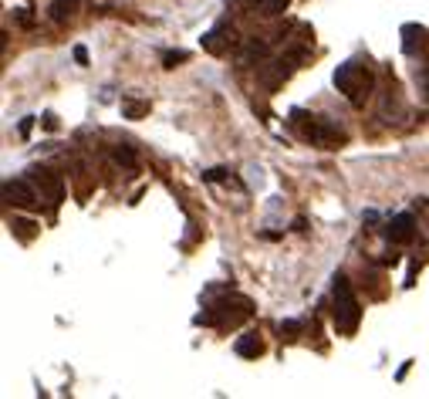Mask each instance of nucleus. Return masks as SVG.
Segmentation results:
<instances>
[{
    "instance_id": "obj_1",
    "label": "nucleus",
    "mask_w": 429,
    "mask_h": 399,
    "mask_svg": "<svg viewBox=\"0 0 429 399\" xmlns=\"http://www.w3.org/2000/svg\"><path fill=\"white\" fill-rule=\"evenodd\" d=\"M291 129L305 142L318 146V149H335V146H342V142L348 139L345 129H338L331 119H325V115H308V112H301V108L291 112Z\"/></svg>"
},
{
    "instance_id": "obj_2",
    "label": "nucleus",
    "mask_w": 429,
    "mask_h": 399,
    "mask_svg": "<svg viewBox=\"0 0 429 399\" xmlns=\"http://www.w3.org/2000/svg\"><path fill=\"white\" fill-rule=\"evenodd\" d=\"M335 88H338L352 105L361 108V105L369 102L372 88H376V78H372V71L365 68L361 61H345V65H338V71H335Z\"/></svg>"
},
{
    "instance_id": "obj_3",
    "label": "nucleus",
    "mask_w": 429,
    "mask_h": 399,
    "mask_svg": "<svg viewBox=\"0 0 429 399\" xmlns=\"http://www.w3.org/2000/svg\"><path fill=\"white\" fill-rule=\"evenodd\" d=\"M331 295H335V329H338V335H355L361 322V305L355 298V291H352V281L345 274H338Z\"/></svg>"
},
{
    "instance_id": "obj_4",
    "label": "nucleus",
    "mask_w": 429,
    "mask_h": 399,
    "mask_svg": "<svg viewBox=\"0 0 429 399\" xmlns=\"http://www.w3.org/2000/svg\"><path fill=\"white\" fill-rule=\"evenodd\" d=\"M254 315V305L247 298L233 295V298H220L217 305H210V312L196 315V325H217V329H226V325H241Z\"/></svg>"
},
{
    "instance_id": "obj_5",
    "label": "nucleus",
    "mask_w": 429,
    "mask_h": 399,
    "mask_svg": "<svg viewBox=\"0 0 429 399\" xmlns=\"http://www.w3.org/2000/svg\"><path fill=\"white\" fill-rule=\"evenodd\" d=\"M4 200L14 203V207H34L37 190L27 183V179H7V183H4Z\"/></svg>"
},
{
    "instance_id": "obj_6",
    "label": "nucleus",
    "mask_w": 429,
    "mask_h": 399,
    "mask_svg": "<svg viewBox=\"0 0 429 399\" xmlns=\"http://www.w3.org/2000/svg\"><path fill=\"white\" fill-rule=\"evenodd\" d=\"M237 44V34H233V27L226 24V20H220L213 31H206L203 34V48L210 54H224L226 48H233Z\"/></svg>"
},
{
    "instance_id": "obj_7",
    "label": "nucleus",
    "mask_w": 429,
    "mask_h": 399,
    "mask_svg": "<svg viewBox=\"0 0 429 399\" xmlns=\"http://www.w3.org/2000/svg\"><path fill=\"white\" fill-rule=\"evenodd\" d=\"M31 179L41 186V193L51 200L54 207L65 200V179H61L58 173H51V170H31Z\"/></svg>"
},
{
    "instance_id": "obj_8",
    "label": "nucleus",
    "mask_w": 429,
    "mask_h": 399,
    "mask_svg": "<svg viewBox=\"0 0 429 399\" xmlns=\"http://www.w3.org/2000/svg\"><path fill=\"white\" fill-rule=\"evenodd\" d=\"M385 237L392 243H409L416 237V220H412V213H399L392 217L389 224H385Z\"/></svg>"
},
{
    "instance_id": "obj_9",
    "label": "nucleus",
    "mask_w": 429,
    "mask_h": 399,
    "mask_svg": "<svg viewBox=\"0 0 429 399\" xmlns=\"http://www.w3.org/2000/svg\"><path fill=\"white\" fill-rule=\"evenodd\" d=\"M402 51L406 54L429 51V31L426 27H419V24H406V27H402Z\"/></svg>"
},
{
    "instance_id": "obj_10",
    "label": "nucleus",
    "mask_w": 429,
    "mask_h": 399,
    "mask_svg": "<svg viewBox=\"0 0 429 399\" xmlns=\"http://www.w3.org/2000/svg\"><path fill=\"white\" fill-rule=\"evenodd\" d=\"M233 348H237V355H241V359H257L260 352H264V342H260L257 331H243Z\"/></svg>"
},
{
    "instance_id": "obj_11",
    "label": "nucleus",
    "mask_w": 429,
    "mask_h": 399,
    "mask_svg": "<svg viewBox=\"0 0 429 399\" xmlns=\"http://www.w3.org/2000/svg\"><path fill=\"white\" fill-rule=\"evenodd\" d=\"M78 7H82V0H54L51 7H48V14H51L54 24H68L78 14Z\"/></svg>"
},
{
    "instance_id": "obj_12",
    "label": "nucleus",
    "mask_w": 429,
    "mask_h": 399,
    "mask_svg": "<svg viewBox=\"0 0 429 399\" xmlns=\"http://www.w3.org/2000/svg\"><path fill=\"white\" fill-rule=\"evenodd\" d=\"M288 4H291V0H250V11H257L264 18H274V14H281Z\"/></svg>"
},
{
    "instance_id": "obj_13",
    "label": "nucleus",
    "mask_w": 429,
    "mask_h": 399,
    "mask_svg": "<svg viewBox=\"0 0 429 399\" xmlns=\"http://www.w3.org/2000/svg\"><path fill=\"white\" fill-rule=\"evenodd\" d=\"M122 115H125V119H142V115H149V102L125 99V102H122Z\"/></svg>"
},
{
    "instance_id": "obj_14",
    "label": "nucleus",
    "mask_w": 429,
    "mask_h": 399,
    "mask_svg": "<svg viewBox=\"0 0 429 399\" xmlns=\"http://www.w3.org/2000/svg\"><path fill=\"white\" fill-rule=\"evenodd\" d=\"M267 54V44H260V41H250L247 48H243V54H241V65H254V61H260Z\"/></svg>"
},
{
    "instance_id": "obj_15",
    "label": "nucleus",
    "mask_w": 429,
    "mask_h": 399,
    "mask_svg": "<svg viewBox=\"0 0 429 399\" xmlns=\"http://www.w3.org/2000/svg\"><path fill=\"white\" fill-rule=\"evenodd\" d=\"M115 163L125 166V170H136L139 159H136V149L132 146H115Z\"/></svg>"
},
{
    "instance_id": "obj_16",
    "label": "nucleus",
    "mask_w": 429,
    "mask_h": 399,
    "mask_svg": "<svg viewBox=\"0 0 429 399\" xmlns=\"http://www.w3.org/2000/svg\"><path fill=\"white\" fill-rule=\"evenodd\" d=\"M416 85H419V91H423V99L429 102V65L416 71Z\"/></svg>"
},
{
    "instance_id": "obj_17",
    "label": "nucleus",
    "mask_w": 429,
    "mask_h": 399,
    "mask_svg": "<svg viewBox=\"0 0 429 399\" xmlns=\"http://www.w3.org/2000/svg\"><path fill=\"white\" fill-rule=\"evenodd\" d=\"M186 58H189L186 51H169L166 58H162V65H166V68H179V65H183Z\"/></svg>"
},
{
    "instance_id": "obj_18",
    "label": "nucleus",
    "mask_w": 429,
    "mask_h": 399,
    "mask_svg": "<svg viewBox=\"0 0 429 399\" xmlns=\"http://www.w3.org/2000/svg\"><path fill=\"white\" fill-rule=\"evenodd\" d=\"M11 227L18 230V234H20V237H24V241H31V227H34V224H31V220H14V224H11Z\"/></svg>"
},
{
    "instance_id": "obj_19",
    "label": "nucleus",
    "mask_w": 429,
    "mask_h": 399,
    "mask_svg": "<svg viewBox=\"0 0 429 399\" xmlns=\"http://www.w3.org/2000/svg\"><path fill=\"white\" fill-rule=\"evenodd\" d=\"M18 24H20V27H31V24H34V14H31L27 7H24V11H18Z\"/></svg>"
},
{
    "instance_id": "obj_20",
    "label": "nucleus",
    "mask_w": 429,
    "mask_h": 399,
    "mask_svg": "<svg viewBox=\"0 0 429 399\" xmlns=\"http://www.w3.org/2000/svg\"><path fill=\"white\" fill-rule=\"evenodd\" d=\"M75 61H78V65H88V51H85V48H82V44L75 48Z\"/></svg>"
},
{
    "instance_id": "obj_21",
    "label": "nucleus",
    "mask_w": 429,
    "mask_h": 399,
    "mask_svg": "<svg viewBox=\"0 0 429 399\" xmlns=\"http://www.w3.org/2000/svg\"><path fill=\"white\" fill-rule=\"evenodd\" d=\"M206 179H226V170H210V173H206Z\"/></svg>"
}]
</instances>
